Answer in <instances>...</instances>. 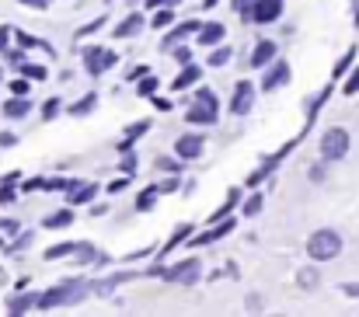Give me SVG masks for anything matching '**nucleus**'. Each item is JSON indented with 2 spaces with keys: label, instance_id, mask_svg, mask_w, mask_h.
<instances>
[{
  "label": "nucleus",
  "instance_id": "nucleus-33",
  "mask_svg": "<svg viewBox=\"0 0 359 317\" xmlns=\"http://www.w3.org/2000/svg\"><path fill=\"white\" fill-rule=\"evenodd\" d=\"M0 234L14 237V234H18V220H0Z\"/></svg>",
  "mask_w": 359,
  "mask_h": 317
},
{
  "label": "nucleus",
  "instance_id": "nucleus-21",
  "mask_svg": "<svg viewBox=\"0 0 359 317\" xmlns=\"http://www.w3.org/2000/svg\"><path fill=\"white\" fill-rule=\"evenodd\" d=\"M238 199H241V192H238V189H231V199H227V203H224L220 210L213 213V220H224L227 213H231V210H234V206H238Z\"/></svg>",
  "mask_w": 359,
  "mask_h": 317
},
{
  "label": "nucleus",
  "instance_id": "nucleus-31",
  "mask_svg": "<svg viewBox=\"0 0 359 317\" xmlns=\"http://www.w3.org/2000/svg\"><path fill=\"white\" fill-rule=\"evenodd\" d=\"M244 213H248V216H258V213H262V196H251V199L244 203Z\"/></svg>",
  "mask_w": 359,
  "mask_h": 317
},
{
  "label": "nucleus",
  "instance_id": "nucleus-29",
  "mask_svg": "<svg viewBox=\"0 0 359 317\" xmlns=\"http://www.w3.org/2000/svg\"><path fill=\"white\" fill-rule=\"evenodd\" d=\"M136 91H140V98H150V95L157 91V81H154V77H147V81H143V84H140Z\"/></svg>",
  "mask_w": 359,
  "mask_h": 317
},
{
  "label": "nucleus",
  "instance_id": "nucleus-14",
  "mask_svg": "<svg viewBox=\"0 0 359 317\" xmlns=\"http://www.w3.org/2000/svg\"><path fill=\"white\" fill-rule=\"evenodd\" d=\"M140 28H143V18H140V14H133V18H126L119 28H116V39H129V35H136Z\"/></svg>",
  "mask_w": 359,
  "mask_h": 317
},
{
  "label": "nucleus",
  "instance_id": "nucleus-28",
  "mask_svg": "<svg viewBox=\"0 0 359 317\" xmlns=\"http://www.w3.org/2000/svg\"><path fill=\"white\" fill-rule=\"evenodd\" d=\"M154 203H157V199H154V189H150V192H143V196H140V199H136V210H154Z\"/></svg>",
  "mask_w": 359,
  "mask_h": 317
},
{
  "label": "nucleus",
  "instance_id": "nucleus-37",
  "mask_svg": "<svg viewBox=\"0 0 359 317\" xmlns=\"http://www.w3.org/2000/svg\"><path fill=\"white\" fill-rule=\"evenodd\" d=\"M11 91L25 98V95H28V81H11Z\"/></svg>",
  "mask_w": 359,
  "mask_h": 317
},
{
  "label": "nucleus",
  "instance_id": "nucleus-10",
  "mask_svg": "<svg viewBox=\"0 0 359 317\" xmlns=\"http://www.w3.org/2000/svg\"><path fill=\"white\" fill-rule=\"evenodd\" d=\"M224 35H227V28H224V25H217V21H210V25H203V28H199V42H203V46H217Z\"/></svg>",
  "mask_w": 359,
  "mask_h": 317
},
{
  "label": "nucleus",
  "instance_id": "nucleus-49",
  "mask_svg": "<svg viewBox=\"0 0 359 317\" xmlns=\"http://www.w3.org/2000/svg\"><path fill=\"white\" fill-rule=\"evenodd\" d=\"M4 46H7V32L0 28V49H4Z\"/></svg>",
  "mask_w": 359,
  "mask_h": 317
},
{
  "label": "nucleus",
  "instance_id": "nucleus-23",
  "mask_svg": "<svg viewBox=\"0 0 359 317\" xmlns=\"http://www.w3.org/2000/svg\"><path fill=\"white\" fill-rule=\"evenodd\" d=\"M231 56H234L231 49H217V53L210 56V67H227V63H231Z\"/></svg>",
  "mask_w": 359,
  "mask_h": 317
},
{
  "label": "nucleus",
  "instance_id": "nucleus-11",
  "mask_svg": "<svg viewBox=\"0 0 359 317\" xmlns=\"http://www.w3.org/2000/svg\"><path fill=\"white\" fill-rule=\"evenodd\" d=\"M276 56V42H258L255 46V56H251V67H269Z\"/></svg>",
  "mask_w": 359,
  "mask_h": 317
},
{
  "label": "nucleus",
  "instance_id": "nucleus-2",
  "mask_svg": "<svg viewBox=\"0 0 359 317\" xmlns=\"http://www.w3.org/2000/svg\"><path fill=\"white\" fill-rule=\"evenodd\" d=\"M339 251H342V237H339L335 230H318V234H311V241H307V255H311L314 262H332Z\"/></svg>",
  "mask_w": 359,
  "mask_h": 317
},
{
  "label": "nucleus",
  "instance_id": "nucleus-40",
  "mask_svg": "<svg viewBox=\"0 0 359 317\" xmlns=\"http://www.w3.org/2000/svg\"><path fill=\"white\" fill-rule=\"evenodd\" d=\"M175 60H178L182 67H189V60H192V56H189V49H175Z\"/></svg>",
  "mask_w": 359,
  "mask_h": 317
},
{
  "label": "nucleus",
  "instance_id": "nucleus-13",
  "mask_svg": "<svg viewBox=\"0 0 359 317\" xmlns=\"http://www.w3.org/2000/svg\"><path fill=\"white\" fill-rule=\"evenodd\" d=\"M185 119H189V122H206V126H213V122H217V112H213V108H206V105H199V102H196V108H192V112H189Z\"/></svg>",
  "mask_w": 359,
  "mask_h": 317
},
{
  "label": "nucleus",
  "instance_id": "nucleus-26",
  "mask_svg": "<svg viewBox=\"0 0 359 317\" xmlns=\"http://www.w3.org/2000/svg\"><path fill=\"white\" fill-rule=\"evenodd\" d=\"M192 28H199V25H196V21H189V25H182V28H178V32H175V35H168V39H164V46H175V42H178V39H182V35H189V32H192Z\"/></svg>",
  "mask_w": 359,
  "mask_h": 317
},
{
  "label": "nucleus",
  "instance_id": "nucleus-43",
  "mask_svg": "<svg viewBox=\"0 0 359 317\" xmlns=\"http://www.w3.org/2000/svg\"><path fill=\"white\" fill-rule=\"evenodd\" d=\"M147 7H178V0H147Z\"/></svg>",
  "mask_w": 359,
  "mask_h": 317
},
{
  "label": "nucleus",
  "instance_id": "nucleus-38",
  "mask_svg": "<svg viewBox=\"0 0 359 317\" xmlns=\"http://www.w3.org/2000/svg\"><path fill=\"white\" fill-rule=\"evenodd\" d=\"M346 95H359V70L349 77V84H346Z\"/></svg>",
  "mask_w": 359,
  "mask_h": 317
},
{
  "label": "nucleus",
  "instance_id": "nucleus-36",
  "mask_svg": "<svg viewBox=\"0 0 359 317\" xmlns=\"http://www.w3.org/2000/svg\"><path fill=\"white\" fill-rule=\"evenodd\" d=\"M77 251H81V255H77L81 262H91V258H95V248H91V244H77Z\"/></svg>",
  "mask_w": 359,
  "mask_h": 317
},
{
  "label": "nucleus",
  "instance_id": "nucleus-3",
  "mask_svg": "<svg viewBox=\"0 0 359 317\" xmlns=\"http://www.w3.org/2000/svg\"><path fill=\"white\" fill-rule=\"evenodd\" d=\"M346 154H349V133H346L342 126L328 129V133L321 136V157H325V161H342Z\"/></svg>",
  "mask_w": 359,
  "mask_h": 317
},
{
  "label": "nucleus",
  "instance_id": "nucleus-9",
  "mask_svg": "<svg viewBox=\"0 0 359 317\" xmlns=\"http://www.w3.org/2000/svg\"><path fill=\"white\" fill-rule=\"evenodd\" d=\"M286 81H290V67H286V63L279 60V63H276V67H272V70L265 74L262 88H265V91H276V88H279V84H286Z\"/></svg>",
  "mask_w": 359,
  "mask_h": 317
},
{
  "label": "nucleus",
  "instance_id": "nucleus-41",
  "mask_svg": "<svg viewBox=\"0 0 359 317\" xmlns=\"http://www.w3.org/2000/svg\"><path fill=\"white\" fill-rule=\"evenodd\" d=\"M122 171H126V175H133V171H136V157H133V154L122 161Z\"/></svg>",
  "mask_w": 359,
  "mask_h": 317
},
{
  "label": "nucleus",
  "instance_id": "nucleus-5",
  "mask_svg": "<svg viewBox=\"0 0 359 317\" xmlns=\"http://www.w3.org/2000/svg\"><path fill=\"white\" fill-rule=\"evenodd\" d=\"M175 154H178L182 161L203 157V136H182V140H175Z\"/></svg>",
  "mask_w": 359,
  "mask_h": 317
},
{
  "label": "nucleus",
  "instance_id": "nucleus-15",
  "mask_svg": "<svg viewBox=\"0 0 359 317\" xmlns=\"http://www.w3.org/2000/svg\"><path fill=\"white\" fill-rule=\"evenodd\" d=\"M4 115H11V119H25V115H28V102H25L21 95H14V98L4 105Z\"/></svg>",
  "mask_w": 359,
  "mask_h": 317
},
{
  "label": "nucleus",
  "instance_id": "nucleus-18",
  "mask_svg": "<svg viewBox=\"0 0 359 317\" xmlns=\"http://www.w3.org/2000/svg\"><path fill=\"white\" fill-rule=\"evenodd\" d=\"M95 105H98V95H84L77 105L70 108V115H91V112H95Z\"/></svg>",
  "mask_w": 359,
  "mask_h": 317
},
{
  "label": "nucleus",
  "instance_id": "nucleus-20",
  "mask_svg": "<svg viewBox=\"0 0 359 317\" xmlns=\"http://www.w3.org/2000/svg\"><path fill=\"white\" fill-rule=\"evenodd\" d=\"M95 196V185H74V196H70V203H88Z\"/></svg>",
  "mask_w": 359,
  "mask_h": 317
},
{
  "label": "nucleus",
  "instance_id": "nucleus-45",
  "mask_svg": "<svg viewBox=\"0 0 359 317\" xmlns=\"http://www.w3.org/2000/svg\"><path fill=\"white\" fill-rule=\"evenodd\" d=\"M262 178H265V168H262V171H255V175H251V178H248V185H258V182H262Z\"/></svg>",
  "mask_w": 359,
  "mask_h": 317
},
{
  "label": "nucleus",
  "instance_id": "nucleus-42",
  "mask_svg": "<svg viewBox=\"0 0 359 317\" xmlns=\"http://www.w3.org/2000/svg\"><path fill=\"white\" fill-rule=\"evenodd\" d=\"M14 143H18L14 133H0V147H14Z\"/></svg>",
  "mask_w": 359,
  "mask_h": 317
},
{
  "label": "nucleus",
  "instance_id": "nucleus-48",
  "mask_svg": "<svg viewBox=\"0 0 359 317\" xmlns=\"http://www.w3.org/2000/svg\"><path fill=\"white\" fill-rule=\"evenodd\" d=\"M21 4H28V7H46V0H21Z\"/></svg>",
  "mask_w": 359,
  "mask_h": 317
},
{
  "label": "nucleus",
  "instance_id": "nucleus-25",
  "mask_svg": "<svg viewBox=\"0 0 359 317\" xmlns=\"http://www.w3.org/2000/svg\"><path fill=\"white\" fill-rule=\"evenodd\" d=\"M318 279H321V276H318L314 269H304V272H300V286H304V290H314Z\"/></svg>",
  "mask_w": 359,
  "mask_h": 317
},
{
  "label": "nucleus",
  "instance_id": "nucleus-19",
  "mask_svg": "<svg viewBox=\"0 0 359 317\" xmlns=\"http://www.w3.org/2000/svg\"><path fill=\"white\" fill-rule=\"evenodd\" d=\"M231 230H234V220H231V223H220V227H217V230H210V234H203V237H199V244L220 241V237H224V234H231Z\"/></svg>",
  "mask_w": 359,
  "mask_h": 317
},
{
  "label": "nucleus",
  "instance_id": "nucleus-8",
  "mask_svg": "<svg viewBox=\"0 0 359 317\" xmlns=\"http://www.w3.org/2000/svg\"><path fill=\"white\" fill-rule=\"evenodd\" d=\"M164 276H168V279H178V283H196V276H199V262H196V258H189V262H182V265L168 269Z\"/></svg>",
  "mask_w": 359,
  "mask_h": 317
},
{
  "label": "nucleus",
  "instance_id": "nucleus-1",
  "mask_svg": "<svg viewBox=\"0 0 359 317\" xmlns=\"http://www.w3.org/2000/svg\"><path fill=\"white\" fill-rule=\"evenodd\" d=\"M88 283L84 279H63L60 286H53V290H46L42 293V300H39V311H56V307H74L77 300H84L88 297Z\"/></svg>",
  "mask_w": 359,
  "mask_h": 317
},
{
  "label": "nucleus",
  "instance_id": "nucleus-17",
  "mask_svg": "<svg viewBox=\"0 0 359 317\" xmlns=\"http://www.w3.org/2000/svg\"><path fill=\"white\" fill-rule=\"evenodd\" d=\"M196 77H199V67H192V63H189V67L182 70V77H175V84H171V88H175V91H185Z\"/></svg>",
  "mask_w": 359,
  "mask_h": 317
},
{
  "label": "nucleus",
  "instance_id": "nucleus-16",
  "mask_svg": "<svg viewBox=\"0 0 359 317\" xmlns=\"http://www.w3.org/2000/svg\"><path fill=\"white\" fill-rule=\"evenodd\" d=\"M74 223V213L70 210H60V213H53V216H46V227L49 230H63V227H70Z\"/></svg>",
  "mask_w": 359,
  "mask_h": 317
},
{
  "label": "nucleus",
  "instance_id": "nucleus-35",
  "mask_svg": "<svg viewBox=\"0 0 359 317\" xmlns=\"http://www.w3.org/2000/svg\"><path fill=\"white\" fill-rule=\"evenodd\" d=\"M353 56H356V53H346V56L339 60V67H335V77H342V70H349V63H353Z\"/></svg>",
  "mask_w": 359,
  "mask_h": 317
},
{
  "label": "nucleus",
  "instance_id": "nucleus-27",
  "mask_svg": "<svg viewBox=\"0 0 359 317\" xmlns=\"http://www.w3.org/2000/svg\"><path fill=\"white\" fill-rule=\"evenodd\" d=\"M21 70H25V77H35V81H46V70H42V67H35V63H21Z\"/></svg>",
  "mask_w": 359,
  "mask_h": 317
},
{
  "label": "nucleus",
  "instance_id": "nucleus-39",
  "mask_svg": "<svg viewBox=\"0 0 359 317\" xmlns=\"http://www.w3.org/2000/svg\"><path fill=\"white\" fill-rule=\"evenodd\" d=\"M14 199H18V196H14V189H11V185H4V189H0V203H14Z\"/></svg>",
  "mask_w": 359,
  "mask_h": 317
},
{
  "label": "nucleus",
  "instance_id": "nucleus-22",
  "mask_svg": "<svg viewBox=\"0 0 359 317\" xmlns=\"http://www.w3.org/2000/svg\"><path fill=\"white\" fill-rule=\"evenodd\" d=\"M70 251H77V244H53V248L46 251V258L53 262V258H63V255H70Z\"/></svg>",
  "mask_w": 359,
  "mask_h": 317
},
{
  "label": "nucleus",
  "instance_id": "nucleus-46",
  "mask_svg": "<svg viewBox=\"0 0 359 317\" xmlns=\"http://www.w3.org/2000/svg\"><path fill=\"white\" fill-rule=\"evenodd\" d=\"M248 311L255 314V311H262V300H255V297H248Z\"/></svg>",
  "mask_w": 359,
  "mask_h": 317
},
{
  "label": "nucleus",
  "instance_id": "nucleus-47",
  "mask_svg": "<svg viewBox=\"0 0 359 317\" xmlns=\"http://www.w3.org/2000/svg\"><path fill=\"white\" fill-rule=\"evenodd\" d=\"M342 290H346L349 297H359V283H349V286H342Z\"/></svg>",
  "mask_w": 359,
  "mask_h": 317
},
{
  "label": "nucleus",
  "instance_id": "nucleus-34",
  "mask_svg": "<svg viewBox=\"0 0 359 317\" xmlns=\"http://www.w3.org/2000/svg\"><path fill=\"white\" fill-rule=\"evenodd\" d=\"M171 18H175V11H161V14L154 18V25H157V28H164V25H171Z\"/></svg>",
  "mask_w": 359,
  "mask_h": 317
},
{
  "label": "nucleus",
  "instance_id": "nucleus-7",
  "mask_svg": "<svg viewBox=\"0 0 359 317\" xmlns=\"http://www.w3.org/2000/svg\"><path fill=\"white\" fill-rule=\"evenodd\" d=\"M251 102H255V88H251L248 81H241L234 98H231V112H234V115H244V112L251 108Z\"/></svg>",
  "mask_w": 359,
  "mask_h": 317
},
{
  "label": "nucleus",
  "instance_id": "nucleus-44",
  "mask_svg": "<svg viewBox=\"0 0 359 317\" xmlns=\"http://www.w3.org/2000/svg\"><path fill=\"white\" fill-rule=\"evenodd\" d=\"M56 108H60V102H46V112H42V115H46V119H53V115H56Z\"/></svg>",
  "mask_w": 359,
  "mask_h": 317
},
{
  "label": "nucleus",
  "instance_id": "nucleus-6",
  "mask_svg": "<svg viewBox=\"0 0 359 317\" xmlns=\"http://www.w3.org/2000/svg\"><path fill=\"white\" fill-rule=\"evenodd\" d=\"M279 11H283V0H258L255 11H251V18H255L258 25H269V21L279 18Z\"/></svg>",
  "mask_w": 359,
  "mask_h": 317
},
{
  "label": "nucleus",
  "instance_id": "nucleus-4",
  "mask_svg": "<svg viewBox=\"0 0 359 317\" xmlns=\"http://www.w3.org/2000/svg\"><path fill=\"white\" fill-rule=\"evenodd\" d=\"M112 63H116V56H112L109 49H88V53H84V67H88V74H95V77L105 74Z\"/></svg>",
  "mask_w": 359,
  "mask_h": 317
},
{
  "label": "nucleus",
  "instance_id": "nucleus-12",
  "mask_svg": "<svg viewBox=\"0 0 359 317\" xmlns=\"http://www.w3.org/2000/svg\"><path fill=\"white\" fill-rule=\"evenodd\" d=\"M39 300H42L39 293H28V297H18V300H11V304H7V311H11V314H28L32 307H39Z\"/></svg>",
  "mask_w": 359,
  "mask_h": 317
},
{
  "label": "nucleus",
  "instance_id": "nucleus-30",
  "mask_svg": "<svg viewBox=\"0 0 359 317\" xmlns=\"http://www.w3.org/2000/svg\"><path fill=\"white\" fill-rule=\"evenodd\" d=\"M147 129H150V122H136V126H129V129H126V140H136V136H143Z\"/></svg>",
  "mask_w": 359,
  "mask_h": 317
},
{
  "label": "nucleus",
  "instance_id": "nucleus-32",
  "mask_svg": "<svg viewBox=\"0 0 359 317\" xmlns=\"http://www.w3.org/2000/svg\"><path fill=\"white\" fill-rule=\"evenodd\" d=\"M196 102H199V105H206V108H217V98H213V91H199V95H196Z\"/></svg>",
  "mask_w": 359,
  "mask_h": 317
},
{
  "label": "nucleus",
  "instance_id": "nucleus-24",
  "mask_svg": "<svg viewBox=\"0 0 359 317\" xmlns=\"http://www.w3.org/2000/svg\"><path fill=\"white\" fill-rule=\"evenodd\" d=\"M189 230H192V227H189V223H182V227L171 234V241H168V251H175V244H182V241L189 237Z\"/></svg>",
  "mask_w": 359,
  "mask_h": 317
}]
</instances>
